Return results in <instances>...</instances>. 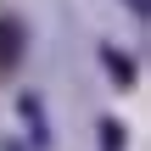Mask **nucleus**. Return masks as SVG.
Returning a JSON list of instances; mask_svg holds the SVG:
<instances>
[{"mask_svg":"<svg viewBox=\"0 0 151 151\" xmlns=\"http://www.w3.org/2000/svg\"><path fill=\"white\" fill-rule=\"evenodd\" d=\"M17 112H22V123L34 129L28 140L45 151V146H50V123H45V106H39V95H17Z\"/></svg>","mask_w":151,"mask_h":151,"instance_id":"obj_1","label":"nucleus"},{"mask_svg":"<svg viewBox=\"0 0 151 151\" xmlns=\"http://www.w3.org/2000/svg\"><path fill=\"white\" fill-rule=\"evenodd\" d=\"M101 67L112 73V84H118V90H129V84H134V56H123L118 45H101Z\"/></svg>","mask_w":151,"mask_h":151,"instance_id":"obj_2","label":"nucleus"},{"mask_svg":"<svg viewBox=\"0 0 151 151\" xmlns=\"http://www.w3.org/2000/svg\"><path fill=\"white\" fill-rule=\"evenodd\" d=\"M17 56H22V22L6 17V22H0V67H11Z\"/></svg>","mask_w":151,"mask_h":151,"instance_id":"obj_3","label":"nucleus"},{"mask_svg":"<svg viewBox=\"0 0 151 151\" xmlns=\"http://www.w3.org/2000/svg\"><path fill=\"white\" fill-rule=\"evenodd\" d=\"M101 151H129V129L118 118H101Z\"/></svg>","mask_w":151,"mask_h":151,"instance_id":"obj_4","label":"nucleus"},{"mask_svg":"<svg viewBox=\"0 0 151 151\" xmlns=\"http://www.w3.org/2000/svg\"><path fill=\"white\" fill-rule=\"evenodd\" d=\"M123 6H129V11H134L140 22H146V17H151V0H123Z\"/></svg>","mask_w":151,"mask_h":151,"instance_id":"obj_5","label":"nucleus"},{"mask_svg":"<svg viewBox=\"0 0 151 151\" xmlns=\"http://www.w3.org/2000/svg\"><path fill=\"white\" fill-rule=\"evenodd\" d=\"M6 151H22V146H17V140H6Z\"/></svg>","mask_w":151,"mask_h":151,"instance_id":"obj_6","label":"nucleus"}]
</instances>
